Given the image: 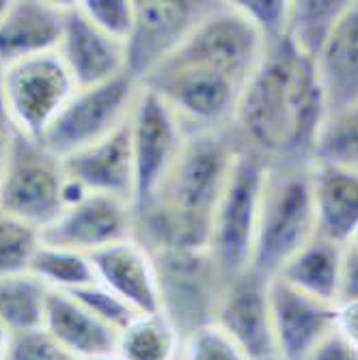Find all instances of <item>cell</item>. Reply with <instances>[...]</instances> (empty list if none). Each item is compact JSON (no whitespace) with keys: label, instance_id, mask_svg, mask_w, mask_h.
Here are the masks:
<instances>
[{"label":"cell","instance_id":"obj_10","mask_svg":"<svg viewBox=\"0 0 358 360\" xmlns=\"http://www.w3.org/2000/svg\"><path fill=\"white\" fill-rule=\"evenodd\" d=\"M188 125L153 91L141 86L129 115V141L134 158V210L153 203L179 158Z\"/></svg>","mask_w":358,"mask_h":360},{"label":"cell","instance_id":"obj_39","mask_svg":"<svg viewBox=\"0 0 358 360\" xmlns=\"http://www.w3.org/2000/svg\"><path fill=\"white\" fill-rule=\"evenodd\" d=\"M9 341H11V330L7 328L3 321H0V360H5V356H7Z\"/></svg>","mask_w":358,"mask_h":360},{"label":"cell","instance_id":"obj_36","mask_svg":"<svg viewBox=\"0 0 358 360\" xmlns=\"http://www.w3.org/2000/svg\"><path fill=\"white\" fill-rule=\"evenodd\" d=\"M305 360H358V349L335 328L311 349Z\"/></svg>","mask_w":358,"mask_h":360},{"label":"cell","instance_id":"obj_41","mask_svg":"<svg viewBox=\"0 0 358 360\" xmlns=\"http://www.w3.org/2000/svg\"><path fill=\"white\" fill-rule=\"evenodd\" d=\"M9 5H11V0H0V18L5 15V11L9 9Z\"/></svg>","mask_w":358,"mask_h":360},{"label":"cell","instance_id":"obj_17","mask_svg":"<svg viewBox=\"0 0 358 360\" xmlns=\"http://www.w3.org/2000/svg\"><path fill=\"white\" fill-rule=\"evenodd\" d=\"M91 257L95 278L134 313L162 311L155 257L139 238L97 250Z\"/></svg>","mask_w":358,"mask_h":360},{"label":"cell","instance_id":"obj_29","mask_svg":"<svg viewBox=\"0 0 358 360\" xmlns=\"http://www.w3.org/2000/svg\"><path fill=\"white\" fill-rule=\"evenodd\" d=\"M39 244V229L0 210V278L28 272Z\"/></svg>","mask_w":358,"mask_h":360},{"label":"cell","instance_id":"obj_40","mask_svg":"<svg viewBox=\"0 0 358 360\" xmlns=\"http://www.w3.org/2000/svg\"><path fill=\"white\" fill-rule=\"evenodd\" d=\"M82 360H121V358L113 354V356H95V358H82Z\"/></svg>","mask_w":358,"mask_h":360},{"label":"cell","instance_id":"obj_7","mask_svg":"<svg viewBox=\"0 0 358 360\" xmlns=\"http://www.w3.org/2000/svg\"><path fill=\"white\" fill-rule=\"evenodd\" d=\"M266 39L236 3H212L186 41L171 54L210 68L246 86L266 54Z\"/></svg>","mask_w":358,"mask_h":360},{"label":"cell","instance_id":"obj_8","mask_svg":"<svg viewBox=\"0 0 358 360\" xmlns=\"http://www.w3.org/2000/svg\"><path fill=\"white\" fill-rule=\"evenodd\" d=\"M155 257L162 311H165L181 330H192L214 323L226 278L207 250L162 248L151 250Z\"/></svg>","mask_w":358,"mask_h":360},{"label":"cell","instance_id":"obj_37","mask_svg":"<svg viewBox=\"0 0 358 360\" xmlns=\"http://www.w3.org/2000/svg\"><path fill=\"white\" fill-rule=\"evenodd\" d=\"M337 330L358 349V302L339 307Z\"/></svg>","mask_w":358,"mask_h":360},{"label":"cell","instance_id":"obj_32","mask_svg":"<svg viewBox=\"0 0 358 360\" xmlns=\"http://www.w3.org/2000/svg\"><path fill=\"white\" fill-rule=\"evenodd\" d=\"M5 360H76L44 328L11 333Z\"/></svg>","mask_w":358,"mask_h":360},{"label":"cell","instance_id":"obj_11","mask_svg":"<svg viewBox=\"0 0 358 360\" xmlns=\"http://www.w3.org/2000/svg\"><path fill=\"white\" fill-rule=\"evenodd\" d=\"M63 160L15 134L0 184V210L41 231L63 212Z\"/></svg>","mask_w":358,"mask_h":360},{"label":"cell","instance_id":"obj_9","mask_svg":"<svg viewBox=\"0 0 358 360\" xmlns=\"http://www.w3.org/2000/svg\"><path fill=\"white\" fill-rule=\"evenodd\" d=\"M139 91L141 84L129 74L97 86L78 89L50 125L41 145L58 160H65L104 141L127 123Z\"/></svg>","mask_w":358,"mask_h":360},{"label":"cell","instance_id":"obj_38","mask_svg":"<svg viewBox=\"0 0 358 360\" xmlns=\"http://www.w3.org/2000/svg\"><path fill=\"white\" fill-rule=\"evenodd\" d=\"M13 141H15V129L13 127H0V184H3V175L7 169Z\"/></svg>","mask_w":358,"mask_h":360},{"label":"cell","instance_id":"obj_22","mask_svg":"<svg viewBox=\"0 0 358 360\" xmlns=\"http://www.w3.org/2000/svg\"><path fill=\"white\" fill-rule=\"evenodd\" d=\"M44 330L76 360L117 354L119 330L89 311L68 291H52L46 300Z\"/></svg>","mask_w":358,"mask_h":360},{"label":"cell","instance_id":"obj_24","mask_svg":"<svg viewBox=\"0 0 358 360\" xmlns=\"http://www.w3.org/2000/svg\"><path fill=\"white\" fill-rule=\"evenodd\" d=\"M184 335L165 313H139L119 330L117 356L121 360H179Z\"/></svg>","mask_w":358,"mask_h":360},{"label":"cell","instance_id":"obj_16","mask_svg":"<svg viewBox=\"0 0 358 360\" xmlns=\"http://www.w3.org/2000/svg\"><path fill=\"white\" fill-rule=\"evenodd\" d=\"M58 56L78 89L110 82L127 74V46L91 24L76 3H68Z\"/></svg>","mask_w":358,"mask_h":360},{"label":"cell","instance_id":"obj_12","mask_svg":"<svg viewBox=\"0 0 358 360\" xmlns=\"http://www.w3.org/2000/svg\"><path fill=\"white\" fill-rule=\"evenodd\" d=\"M39 233L44 244L93 255L117 242L136 238V210L117 196L84 194Z\"/></svg>","mask_w":358,"mask_h":360},{"label":"cell","instance_id":"obj_34","mask_svg":"<svg viewBox=\"0 0 358 360\" xmlns=\"http://www.w3.org/2000/svg\"><path fill=\"white\" fill-rule=\"evenodd\" d=\"M72 296L78 298L89 311H93L100 319H104L106 323H110L113 328L123 330L125 326L134 319V313L123 300H119L115 293H110L106 287H102L100 283H93L89 287H82L78 291H72Z\"/></svg>","mask_w":358,"mask_h":360},{"label":"cell","instance_id":"obj_27","mask_svg":"<svg viewBox=\"0 0 358 360\" xmlns=\"http://www.w3.org/2000/svg\"><path fill=\"white\" fill-rule=\"evenodd\" d=\"M28 272L52 291H78L97 283L91 257L78 250L39 244Z\"/></svg>","mask_w":358,"mask_h":360},{"label":"cell","instance_id":"obj_15","mask_svg":"<svg viewBox=\"0 0 358 360\" xmlns=\"http://www.w3.org/2000/svg\"><path fill=\"white\" fill-rule=\"evenodd\" d=\"M268 285V278L252 270L229 281L214 319L248 360H276Z\"/></svg>","mask_w":358,"mask_h":360},{"label":"cell","instance_id":"obj_20","mask_svg":"<svg viewBox=\"0 0 358 360\" xmlns=\"http://www.w3.org/2000/svg\"><path fill=\"white\" fill-rule=\"evenodd\" d=\"M317 238L347 246L358 238V169L311 162Z\"/></svg>","mask_w":358,"mask_h":360},{"label":"cell","instance_id":"obj_4","mask_svg":"<svg viewBox=\"0 0 358 360\" xmlns=\"http://www.w3.org/2000/svg\"><path fill=\"white\" fill-rule=\"evenodd\" d=\"M266 171L268 162L240 145L214 212L207 244V252L229 281L250 270Z\"/></svg>","mask_w":358,"mask_h":360},{"label":"cell","instance_id":"obj_6","mask_svg":"<svg viewBox=\"0 0 358 360\" xmlns=\"http://www.w3.org/2000/svg\"><path fill=\"white\" fill-rule=\"evenodd\" d=\"M0 86L15 134L41 143L50 125L78 91L58 52L15 60L0 68Z\"/></svg>","mask_w":358,"mask_h":360},{"label":"cell","instance_id":"obj_26","mask_svg":"<svg viewBox=\"0 0 358 360\" xmlns=\"http://www.w3.org/2000/svg\"><path fill=\"white\" fill-rule=\"evenodd\" d=\"M50 289L30 272L0 278V321L11 333L44 328Z\"/></svg>","mask_w":358,"mask_h":360},{"label":"cell","instance_id":"obj_14","mask_svg":"<svg viewBox=\"0 0 358 360\" xmlns=\"http://www.w3.org/2000/svg\"><path fill=\"white\" fill-rule=\"evenodd\" d=\"M268 298L276 360H305L337 328V304L311 298L279 278L270 281Z\"/></svg>","mask_w":358,"mask_h":360},{"label":"cell","instance_id":"obj_31","mask_svg":"<svg viewBox=\"0 0 358 360\" xmlns=\"http://www.w3.org/2000/svg\"><path fill=\"white\" fill-rule=\"evenodd\" d=\"M179 360H248L234 339L216 323L203 326L184 337Z\"/></svg>","mask_w":358,"mask_h":360},{"label":"cell","instance_id":"obj_21","mask_svg":"<svg viewBox=\"0 0 358 360\" xmlns=\"http://www.w3.org/2000/svg\"><path fill=\"white\" fill-rule=\"evenodd\" d=\"M326 119L358 102V0L347 3L317 60Z\"/></svg>","mask_w":358,"mask_h":360},{"label":"cell","instance_id":"obj_28","mask_svg":"<svg viewBox=\"0 0 358 360\" xmlns=\"http://www.w3.org/2000/svg\"><path fill=\"white\" fill-rule=\"evenodd\" d=\"M313 162H333L358 169V102L326 119Z\"/></svg>","mask_w":358,"mask_h":360},{"label":"cell","instance_id":"obj_5","mask_svg":"<svg viewBox=\"0 0 358 360\" xmlns=\"http://www.w3.org/2000/svg\"><path fill=\"white\" fill-rule=\"evenodd\" d=\"M141 86L162 97L188 129H234L242 86L199 63L169 56Z\"/></svg>","mask_w":358,"mask_h":360},{"label":"cell","instance_id":"obj_33","mask_svg":"<svg viewBox=\"0 0 358 360\" xmlns=\"http://www.w3.org/2000/svg\"><path fill=\"white\" fill-rule=\"evenodd\" d=\"M236 5L257 26L266 44H274L285 37L289 20L287 0H236Z\"/></svg>","mask_w":358,"mask_h":360},{"label":"cell","instance_id":"obj_35","mask_svg":"<svg viewBox=\"0 0 358 360\" xmlns=\"http://www.w3.org/2000/svg\"><path fill=\"white\" fill-rule=\"evenodd\" d=\"M358 302V246L347 244L341 259V278H339V298L337 304Z\"/></svg>","mask_w":358,"mask_h":360},{"label":"cell","instance_id":"obj_13","mask_svg":"<svg viewBox=\"0 0 358 360\" xmlns=\"http://www.w3.org/2000/svg\"><path fill=\"white\" fill-rule=\"evenodd\" d=\"M212 3L147 0L136 3V26L127 41V74L139 84L169 58L210 11Z\"/></svg>","mask_w":358,"mask_h":360},{"label":"cell","instance_id":"obj_1","mask_svg":"<svg viewBox=\"0 0 358 360\" xmlns=\"http://www.w3.org/2000/svg\"><path fill=\"white\" fill-rule=\"evenodd\" d=\"M324 123L326 102L315 60L285 37L268 44L240 95L234 121L238 143L268 165H311Z\"/></svg>","mask_w":358,"mask_h":360},{"label":"cell","instance_id":"obj_18","mask_svg":"<svg viewBox=\"0 0 358 360\" xmlns=\"http://www.w3.org/2000/svg\"><path fill=\"white\" fill-rule=\"evenodd\" d=\"M65 177L87 194H108L134 205V158L129 141V119L117 132L63 160Z\"/></svg>","mask_w":358,"mask_h":360},{"label":"cell","instance_id":"obj_30","mask_svg":"<svg viewBox=\"0 0 358 360\" xmlns=\"http://www.w3.org/2000/svg\"><path fill=\"white\" fill-rule=\"evenodd\" d=\"M76 5L91 24L127 46L136 26V0H82Z\"/></svg>","mask_w":358,"mask_h":360},{"label":"cell","instance_id":"obj_25","mask_svg":"<svg viewBox=\"0 0 358 360\" xmlns=\"http://www.w3.org/2000/svg\"><path fill=\"white\" fill-rule=\"evenodd\" d=\"M347 0H296L289 3L285 39L300 54L317 60Z\"/></svg>","mask_w":358,"mask_h":360},{"label":"cell","instance_id":"obj_2","mask_svg":"<svg viewBox=\"0 0 358 360\" xmlns=\"http://www.w3.org/2000/svg\"><path fill=\"white\" fill-rule=\"evenodd\" d=\"M238 149L234 129H188L165 186L151 205L136 212V238L151 250H207Z\"/></svg>","mask_w":358,"mask_h":360},{"label":"cell","instance_id":"obj_3","mask_svg":"<svg viewBox=\"0 0 358 360\" xmlns=\"http://www.w3.org/2000/svg\"><path fill=\"white\" fill-rule=\"evenodd\" d=\"M313 238H317V214L311 165H268L250 270L272 281Z\"/></svg>","mask_w":358,"mask_h":360},{"label":"cell","instance_id":"obj_23","mask_svg":"<svg viewBox=\"0 0 358 360\" xmlns=\"http://www.w3.org/2000/svg\"><path fill=\"white\" fill-rule=\"evenodd\" d=\"M343 248L324 238H313L274 276L311 298L337 304ZM339 307V304H337Z\"/></svg>","mask_w":358,"mask_h":360},{"label":"cell","instance_id":"obj_42","mask_svg":"<svg viewBox=\"0 0 358 360\" xmlns=\"http://www.w3.org/2000/svg\"><path fill=\"white\" fill-rule=\"evenodd\" d=\"M352 244H356V246H358V238H356V240H354V242H352Z\"/></svg>","mask_w":358,"mask_h":360},{"label":"cell","instance_id":"obj_19","mask_svg":"<svg viewBox=\"0 0 358 360\" xmlns=\"http://www.w3.org/2000/svg\"><path fill=\"white\" fill-rule=\"evenodd\" d=\"M68 3L11 0L0 18V68L22 58L56 52Z\"/></svg>","mask_w":358,"mask_h":360}]
</instances>
